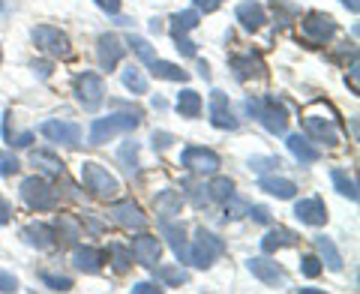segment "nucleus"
Here are the masks:
<instances>
[{
    "instance_id": "f257e3e1",
    "label": "nucleus",
    "mask_w": 360,
    "mask_h": 294,
    "mask_svg": "<svg viewBox=\"0 0 360 294\" xmlns=\"http://www.w3.org/2000/svg\"><path fill=\"white\" fill-rule=\"evenodd\" d=\"M303 132H307L309 141L336 147L342 141V123L336 108L328 103H312L307 111H303Z\"/></svg>"
},
{
    "instance_id": "f03ea898",
    "label": "nucleus",
    "mask_w": 360,
    "mask_h": 294,
    "mask_svg": "<svg viewBox=\"0 0 360 294\" xmlns=\"http://www.w3.org/2000/svg\"><path fill=\"white\" fill-rule=\"evenodd\" d=\"M243 108H246V115L255 117L270 135H285V129H288V111L283 108V103H279L276 96H262V99L250 96L243 103Z\"/></svg>"
},
{
    "instance_id": "7ed1b4c3",
    "label": "nucleus",
    "mask_w": 360,
    "mask_h": 294,
    "mask_svg": "<svg viewBox=\"0 0 360 294\" xmlns=\"http://www.w3.org/2000/svg\"><path fill=\"white\" fill-rule=\"evenodd\" d=\"M141 123V115L139 111H123V115H108V117H96L94 123H90V132H87V144H105L111 141L115 135L120 132H132L139 129Z\"/></svg>"
},
{
    "instance_id": "20e7f679",
    "label": "nucleus",
    "mask_w": 360,
    "mask_h": 294,
    "mask_svg": "<svg viewBox=\"0 0 360 294\" xmlns=\"http://www.w3.org/2000/svg\"><path fill=\"white\" fill-rule=\"evenodd\" d=\"M82 184H84V189L90 192V196H96V198H103V201L115 198L117 192L123 189L120 180L111 174L105 165H99V162H84L82 165Z\"/></svg>"
},
{
    "instance_id": "39448f33",
    "label": "nucleus",
    "mask_w": 360,
    "mask_h": 294,
    "mask_svg": "<svg viewBox=\"0 0 360 294\" xmlns=\"http://www.w3.org/2000/svg\"><path fill=\"white\" fill-rule=\"evenodd\" d=\"M225 253V241L207 229H195V241L189 243V267H210Z\"/></svg>"
},
{
    "instance_id": "423d86ee",
    "label": "nucleus",
    "mask_w": 360,
    "mask_h": 294,
    "mask_svg": "<svg viewBox=\"0 0 360 294\" xmlns=\"http://www.w3.org/2000/svg\"><path fill=\"white\" fill-rule=\"evenodd\" d=\"M18 196L30 210H54L58 207V189H54L45 177H37V174L21 180Z\"/></svg>"
},
{
    "instance_id": "0eeeda50",
    "label": "nucleus",
    "mask_w": 360,
    "mask_h": 294,
    "mask_svg": "<svg viewBox=\"0 0 360 294\" xmlns=\"http://www.w3.org/2000/svg\"><path fill=\"white\" fill-rule=\"evenodd\" d=\"M30 37L33 42H37V49L45 51L49 58H60L66 60L72 54V45H70V37L60 30V27H51V25H39V27H33L30 30Z\"/></svg>"
},
{
    "instance_id": "6e6552de",
    "label": "nucleus",
    "mask_w": 360,
    "mask_h": 294,
    "mask_svg": "<svg viewBox=\"0 0 360 294\" xmlns=\"http://www.w3.org/2000/svg\"><path fill=\"white\" fill-rule=\"evenodd\" d=\"M72 90H75L78 106H82L84 111H96L99 106H103V99H105L103 75H96V72H78L75 82H72Z\"/></svg>"
},
{
    "instance_id": "1a4fd4ad",
    "label": "nucleus",
    "mask_w": 360,
    "mask_h": 294,
    "mask_svg": "<svg viewBox=\"0 0 360 294\" xmlns=\"http://www.w3.org/2000/svg\"><path fill=\"white\" fill-rule=\"evenodd\" d=\"M300 37L307 45H328L336 37V21L324 13H307L300 21Z\"/></svg>"
},
{
    "instance_id": "9d476101",
    "label": "nucleus",
    "mask_w": 360,
    "mask_h": 294,
    "mask_svg": "<svg viewBox=\"0 0 360 294\" xmlns=\"http://www.w3.org/2000/svg\"><path fill=\"white\" fill-rule=\"evenodd\" d=\"M180 165L186 168V172H193L198 177H205V174H217L219 172V156L207 151V147H198V144H189L184 147V153H180Z\"/></svg>"
},
{
    "instance_id": "9b49d317",
    "label": "nucleus",
    "mask_w": 360,
    "mask_h": 294,
    "mask_svg": "<svg viewBox=\"0 0 360 294\" xmlns=\"http://www.w3.org/2000/svg\"><path fill=\"white\" fill-rule=\"evenodd\" d=\"M108 217L115 219L120 229H127V231H144L148 229V213H144L135 201H111V207H108Z\"/></svg>"
},
{
    "instance_id": "f8f14e48",
    "label": "nucleus",
    "mask_w": 360,
    "mask_h": 294,
    "mask_svg": "<svg viewBox=\"0 0 360 294\" xmlns=\"http://www.w3.org/2000/svg\"><path fill=\"white\" fill-rule=\"evenodd\" d=\"M246 267H250V274H252L258 282H264V286H270V288H285V286H288L285 270L279 267L274 258H267V255L250 258V262H246Z\"/></svg>"
},
{
    "instance_id": "ddd939ff",
    "label": "nucleus",
    "mask_w": 360,
    "mask_h": 294,
    "mask_svg": "<svg viewBox=\"0 0 360 294\" xmlns=\"http://www.w3.org/2000/svg\"><path fill=\"white\" fill-rule=\"evenodd\" d=\"M39 132L49 141L63 144V147H78L82 144V127H78V123H70V120H45L39 127Z\"/></svg>"
},
{
    "instance_id": "4468645a",
    "label": "nucleus",
    "mask_w": 360,
    "mask_h": 294,
    "mask_svg": "<svg viewBox=\"0 0 360 294\" xmlns=\"http://www.w3.org/2000/svg\"><path fill=\"white\" fill-rule=\"evenodd\" d=\"M123 54H127V42H123L117 33H103L96 42V58H99V66H103L105 72L117 70V63L123 60Z\"/></svg>"
},
{
    "instance_id": "2eb2a0df",
    "label": "nucleus",
    "mask_w": 360,
    "mask_h": 294,
    "mask_svg": "<svg viewBox=\"0 0 360 294\" xmlns=\"http://www.w3.org/2000/svg\"><path fill=\"white\" fill-rule=\"evenodd\" d=\"M207 115H210V123H213L217 129H229V132L238 129V117H234L231 103H229V96H225L222 90H213V94H210Z\"/></svg>"
},
{
    "instance_id": "dca6fc26",
    "label": "nucleus",
    "mask_w": 360,
    "mask_h": 294,
    "mask_svg": "<svg viewBox=\"0 0 360 294\" xmlns=\"http://www.w3.org/2000/svg\"><path fill=\"white\" fill-rule=\"evenodd\" d=\"M129 250H132V258H135V262H139L141 267H156V264H160V255H162L160 237H153V234H139V237H132Z\"/></svg>"
},
{
    "instance_id": "f3484780",
    "label": "nucleus",
    "mask_w": 360,
    "mask_h": 294,
    "mask_svg": "<svg viewBox=\"0 0 360 294\" xmlns=\"http://www.w3.org/2000/svg\"><path fill=\"white\" fill-rule=\"evenodd\" d=\"M160 234L168 241V246L174 250V258H177V264H189V241H186V231H184V225L174 222V219H160Z\"/></svg>"
},
{
    "instance_id": "a211bd4d",
    "label": "nucleus",
    "mask_w": 360,
    "mask_h": 294,
    "mask_svg": "<svg viewBox=\"0 0 360 294\" xmlns=\"http://www.w3.org/2000/svg\"><path fill=\"white\" fill-rule=\"evenodd\" d=\"M231 72L238 82H250V78H262L264 75V60L258 51H243V54H234L229 60Z\"/></svg>"
},
{
    "instance_id": "6ab92c4d",
    "label": "nucleus",
    "mask_w": 360,
    "mask_h": 294,
    "mask_svg": "<svg viewBox=\"0 0 360 294\" xmlns=\"http://www.w3.org/2000/svg\"><path fill=\"white\" fill-rule=\"evenodd\" d=\"M21 241H25L27 246H33V250H54V243H58V231L51 229V225L45 222H30L21 229Z\"/></svg>"
},
{
    "instance_id": "aec40b11",
    "label": "nucleus",
    "mask_w": 360,
    "mask_h": 294,
    "mask_svg": "<svg viewBox=\"0 0 360 294\" xmlns=\"http://www.w3.org/2000/svg\"><path fill=\"white\" fill-rule=\"evenodd\" d=\"M295 217H297L303 225H312V229H319V225L328 222V205H324L319 196L300 198L297 205H295Z\"/></svg>"
},
{
    "instance_id": "412c9836",
    "label": "nucleus",
    "mask_w": 360,
    "mask_h": 294,
    "mask_svg": "<svg viewBox=\"0 0 360 294\" xmlns=\"http://www.w3.org/2000/svg\"><path fill=\"white\" fill-rule=\"evenodd\" d=\"M234 15H238L240 21V27L243 30H262L267 25V13H264V6L262 4H255V0H243V4H238V9H234Z\"/></svg>"
},
{
    "instance_id": "4be33fe9",
    "label": "nucleus",
    "mask_w": 360,
    "mask_h": 294,
    "mask_svg": "<svg viewBox=\"0 0 360 294\" xmlns=\"http://www.w3.org/2000/svg\"><path fill=\"white\" fill-rule=\"evenodd\" d=\"M285 147L300 165H312V162H319V156H321L319 147H315L307 135H300V132H291L285 139Z\"/></svg>"
},
{
    "instance_id": "5701e85b",
    "label": "nucleus",
    "mask_w": 360,
    "mask_h": 294,
    "mask_svg": "<svg viewBox=\"0 0 360 294\" xmlns=\"http://www.w3.org/2000/svg\"><path fill=\"white\" fill-rule=\"evenodd\" d=\"M72 264L78 274H87V276H94L103 270L105 264V255L96 250V246H75V253H72Z\"/></svg>"
},
{
    "instance_id": "b1692460",
    "label": "nucleus",
    "mask_w": 360,
    "mask_h": 294,
    "mask_svg": "<svg viewBox=\"0 0 360 294\" xmlns=\"http://www.w3.org/2000/svg\"><path fill=\"white\" fill-rule=\"evenodd\" d=\"M258 189L267 192V196H274V198H283V201L297 196V184H295V180L276 177V174H262V180H258Z\"/></svg>"
},
{
    "instance_id": "393cba45",
    "label": "nucleus",
    "mask_w": 360,
    "mask_h": 294,
    "mask_svg": "<svg viewBox=\"0 0 360 294\" xmlns=\"http://www.w3.org/2000/svg\"><path fill=\"white\" fill-rule=\"evenodd\" d=\"M300 241V237L291 231V229H283V225H276V229H270L264 237H262V253L264 255H274V253H279L283 246H295Z\"/></svg>"
},
{
    "instance_id": "a878e982",
    "label": "nucleus",
    "mask_w": 360,
    "mask_h": 294,
    "mask_svg": "<svg viewBox=\"0 0 360 294\" xmlns=\"http://www.w3.org/2000/svg\"><path fill=\"white\" fill-rule=\"evenodd\" d=\"M180 207H184V198H180L177 189H162L160 196L153 198V210L160 213V219H174V217H180Z\"/></svg>"
},
{
    "instance_id": "bb28decb",
    "label": "nucleus",
    "mask_w": 360,
    "mask_h": 294,
    "mask_svg": "<svg viewBox=\"0 0 360 294\" xmlns=\"http://www.w3.org/2000/svg\"><path fill=\"white\" fill-rule=\"evenodd\" d=\"M174 108H177V115H180V117L195 120V117H201V108H205V103H201V94H195L193 87H184V90L177 94Z\"/></svg>"
},
{
    "instance_id": "cd10ccee",
    "label": "nucleus",
    "mask_w": 360,
    "mask_h": 294,
    "mask_svg": "<svg viewBox=\"0 0 360 294\" xmlns=\"http://www.w3.org/2000/svg\"><path fill=\"white\" fill-rule=\"evenodd\" d=\"M30 165H37V172L45 174V177H63V172H66V165L51 151H33Z\"/></svg>"
},
{
    "instance_id": "c85d7f7f",
    "label": "nucleus",
    "mask_w": 360,
    "mask_h": 294,
    "mask_svg": "<svg viewBox=\"0 0 360 294\" xmlns=\"http://www.w3.org/2000/svg\"><path fill=\"white\" fill-rule=\"evenodd\" d=\"M315 253H319V258H321V264L328 267V270H342V253L336 250V243L330 241V237H324V234H319L315 237Z\"/></svg>"
},
{
    "instance_id": "c756f323",
    "label": "nucleus",
    "mask_w": 360,
    "mask_h": 294,
    "mask_svg": "<svg viewBox=\"0 0 360 294\" xmlns=\"http://www.w3.org/2000/svg\"><path fill=\"white\" fill-rule=\"evenodd\" d=\"M156 279L162 282L165 288H180L189 282V270L184 264H156Z\"/></svg>"
},
{
    "instance_id": "7c9ffc66",
    "label": "nucleus",
    "mask_w": 360,
    "mask_h": 294,
    "mask_svg": "<svg viewBox=\"0 0 360 294\" xmlns=\"http://www.w3.org/2000/svg\"><path fill=\"white\" fill-rule=\"evenodd\" d=\"M148 66H150V75H153V78H162V82H180V84L189 82V72L180 70L177 63H168V60L153 58Z\"/></svg>"
},
{
    "instance_id": "2f4dec72",
    "label": "nucleus",
    "mask_w": 360,
    "mask_h": 294,
    "mask_svg": "<svg viewBox=\"0 0 360 294\" xmlns=\"http://www.w3.org/2000/svg\"><path fill=\"white\" fill-rule=\"evenodd\" d=\"M108 262H111V267H115L117 276L129 274V267H132V250H129L127 243H120V241H111L108 243Z\"/></svg>"
},
{
    "instance_id": "473e14b6",
    "label": "nucleus",
    "mask_w": 360,
    "mask_h": 294,
    "mask_svg": "<svg viewBox=\"0 0 360 294\" xmlns=\"http://www.w3.org/2000/svg\"><path fill=\"white\" fill-rule=\"evenodd\" d=\"M54 231H58L63 241H70V243H75L78 237L84 234V222L82 219H75L72 213H60L58 219H54Z\"/></svg>"
},
{
    "instance_id": "72a5a7b5",
    "label": "nucleus",
    "mask_w": 360,
    "mask_h": 294,
    "mask_svg": "<svg viewBox=\"0 0 360 294\" xmlns=\"http://www.w3.org/2000/svg\"><path fill=\"white\" fill-rule=\"evenodd\" d=\"M198 25H201V13H195V9H184V13L172 15V39L186 37V33L195 30Z\"/></svg>"
},
{
    "instance_id": "f704fd0d",
    "label": "nucleus",
    "mask_w": 360,
    "mask_h": 294,
    "mask_svg": "<svg viewBox=\"0 0 360 294\" xmlns=\"http://www.w3.org/2000/svg\"><path fill=\"white\" fill-rule=\"evenodd\" d=\"M120 82H123V87L129 90L132 96H141V94H148V78H144V72L139 70V66H127V70L120 72Z\"/></svg>"
},
{
    "instance_id": "c9c22d12",
    "label": "nucleus",
    "mask_w": 360,
    "mask_h": 294,
    "mask_svg": "<svg viewBox=\"0 0 360 294\" xmlns=\"http://www.w3.org/2000/svg\"><path fill=\"white\" fill-rule=\"evenodd\" d=\"M330 180H333L336 192H340V196H345L348 201H357V198H360V192H357V180H354V177H348L345 172H340V168H336V172H330Z\"/></svg>"
},
{
    "instance_id": "e433bc0d",
    "label": "nucleus",
    "mask_w": 360,
    "mask_h": 294,
    "mask_svg": "<svg viewBox=\"0 0 360 294\" xmlns=\"http://www.w3.org/2000/svg\"><path fill=\"white\" fill-rule=\"evenodd\" d=\"M180 189H184V196L193 201V207H207L210 205V192L205 184H193V180H184L180 184Z\"/></svg>"
},
{
    "instance_id": "4c0bfd02",
    "label": "nucleus",
    "mask_w": 360,
    "mask_h": 294,
    "mask_svg": "<svg viewBox=\"0 0 360 294\" xmlns=\"http://www.w3.org/2000/svg\"><path fill=\"white\" fill-rule=\"evenodd\" d=\"M117 160L123 162V168H127V172L129 174H135V172H139V141H127V144H123L120 147V151H117Z\"/></svg>"
},
{
    "instance_id": "58836bf2",
    "label": "nucleus",
    "mask_w": 360,
    "mask_h": 294,
    "mask_svg": "<svg viewBox=\"0 0 360 294\" xmlns=\"http://www.w3.org/2000/svg\"><path fill=\"white\" fill-rule=\"evenodd\" d=\"M127 49H132V54H135V58H139L141 63H150V60L156 58L153 45L144 39V37H129V39H127Z\"/></svg>"
},
{
    "instance_id": "ea45409f",
    "label": "nucleus",
    "mask_w": 360,
    "mask_h": 294,
    "mask_svg": "<svg viewBox=\"0 0 360 294\" xmlns=\"http://www.w3.org/2000/svg\"><path fill=\"white\" fill-rule=\"evenodd\" d=\"M207 192H210V201H219V205H222L229 196H234V184L229 177H213L207 184Z\"/></svg>"
},
{
    "instance_id": "a19ab883",
    "label": "nucleus",
    "mask_w": 360,
    "mask_h": 294,
    "mask_svg": "<svg viewBox=\"0 0 360 294\" xmlns=\"http://www.w3.org/2000/svg\"><path fill=\"white\" fill-rule=\"evenodd\" d=\"M283 165L279 156H250V168L255 174H267V172H276V168Z\"/></svg>"
},
{
    "instance_id": "79ce46f5",
    "label": "nucleus",
    "mask_w": 360,
    "mask_h": 294,
    "mask_svg": "<svg viewBox=\"0 0 360 294\" xmlns=\"http://www.w3.org/2000/svg\"><path fill=\"white\" fill-rule=\"evenodd\" d=\"M324 270V264H321V258L319 255H303L300 258V274L307 276V279H315Z\"/></svg>"
},
{
    "instance_id": "37998d69",
    "label": "nucleus",
    "mask_w": 360,
    "mask_h": 294,
    "mask_svg": "<svg viewBox=\"0 0 360 294\" xmlns=\"http://www.w3.org/2000/svg\"><path fill=\"white\" fill-rule=\"evenodd\" d=\"M39 279H42L51 291H72V279L63 276V274H42Z\"/></svg>"
},
{
    "instance_id": "c03bdc74",
    "label": "nucleus",
    "mask_w": 360,
    "mask_h": 294,
    "mask_svg": "<svg viewBox=\"0 0 360 294\" xmlns=\"http://www.w3.org/2000/svg\"><path fill=\"white\" fill-rule=\"evenodd\" d=\"M222 205H225V219H240L243 213H246V207H250V205H246V201H240L238 196H229V198L222 201Z\"/></svg>"
},
{
    "instance_id": "a18cd8bd",
    "label": "nucleus",
    "mask_w": 360,
    "mask_h": 294,
    "mask_svg": "<svg viewBox=\"0 0 360 294\" xmlns=\"http://www.w3.org/2000/svg\"><path fill=\"white\" fill-rule=\"evenodd\" d=\"M18 168H21V162L15 160L13 151H9V153H0V177H13Z\"/></svg>"
},
{
    "instance_id": "49530a36",
    "label": "nucleus",
    "mask_w": 360,
    "mask_h": 294,
    "mask_svg": "<svg viewBox=\"0 0 360 294\" xmlns=\"http://www.w3.org/2000/svg\"><path fill=\"white\" fill-rule=\"evenodd\" d=\"M150 144H153V151H156V153H165L168 147L174 144V135L160 129V132H153V135H150Z\"/></svg>"
},
{
    "instance_id": "de8ad7c7",
    "label": "nucleus",
    "mask_w": 360,
    "mask_h": 294,
    "mask_svg": "<svg viewBox=\"0 0 360 294\" xmlns=\"http://www.w3.org/2000/svg\"><path fill=\"white\" fill-rule=\"evenodd\" d=\"M246 217H250L252 222H258V225H270L274 219H270V210L264 207V205H252V207H246Z\"/></svg>"
},
{
    "instance_id": "09e8293b",
    "label": "nucleus",
    "mask_w": 360,
    "mask_h": 294,
    "mask_svg": "<svg viewBox=\"0 0 360 294\" xmlns=\"http://www.w3.org/2000/svg\"><path fill=\"white\" fill-rule=\"evenodd\" d=\"M33 144V132H18V135H9L6 147L9 151H18V147H30Z\"/></svg>"
},
{
    "instance_id": "8fccbe9b",
    "label": "nucleus",
    "mask_w": 360,
    "mask_h": 294,
    "mask_svg": "<svg viewBox=\"0 0 360 294\" xmlns=\"http://www.w3.org/2000/svg\"><path fill=\"white\" fill-rule=\"evenodd\" d=\"M174 42H177L174 49H177L180 54H184V58H195V54H198V45H195L193 39H189V37H177Z\"/></svg>"
},
{
    "instance_id": "3c124183",
    "label": "nucleus",
    "mask_w": 360,
    "mask_h": 294,
    "mask_svg": "<svg viewBox=\"0 0 360 294\" xmlns=\"http://www.w3.org/2000/svg\"><path fill=\"white\" fill-rule=\"evenodd\" d=\"M9 291H18V279L9 270H0V294H9Z\"/></svg>"
},
{
    "instance_id": "603ef678",
    "label": "nucleus",
    "mask_w": 360,
    "mask_h": 294,
    "mask_svg": "<svg viewBox=\"0 0 360 294\" xmlns=\"http://www.w3.org/2000/svg\"><path fill=\"white\" fill-rule=\"evenodd\" d=\"M225 4V0H193V6H195V13H217V9Z\"/></svg>"
},
{
    "instance_id": "864d4df0",
    "label": "nucleus",
    "mask_w": 360,
    "mask_h": 294,
    "mask_svg": "<svg viewBox=\"0 0 360 294\" xmlns=\"http://www.w3.org/2000/svg\"><path fill=\"white\" fill-rule=\"evenodd\" d=\"M94 4L103 9V13H108V15H117L120 13V0H94Z\"/></svg>"
},
{
    "instance_id": "5fc2aeb1",
    "label": "nucleus",
    "mask_w": 360,
    "mask_h": 294,
    "mask_svg": "<svg viewBox=\"0 0 360 294\" xmlns=\"http://www.w3.org/2000/svg\"><path fill=\"white\" fill-rule=\"evenodd\" d=\"M162 291V286H153V282H135L132 286V294H156Z\"/></svg>"
},
{
    "instance_id": "6e6d98bb",
    "label": "nucleus",
    "mask_w": 360,
    "mask_h": 294,
    "mask_svg": "<svg viewBox=\"0 0 360 294\" xmlns=\"http://www.w3.org/2000/svg\"><path fill=\"white\" fill-rule=\"evenodd\" d=\"M33 72H37L39 78H49L51 75V63L49 60H33V66H30Z\"/></svg>"
},
{
    "instance_id": "4d7b16f0",
    "label": "nucleus",
    "mask_w": 360,
    "mask_h": 294,
    "mask_svg": "<svg viewBox=\"0 0 360 294\" xmlns=\"http://www.w3.org/2000/svg\"><path fill=\"white\" fill-rule=\"evenodd\" d=\"M9 219H13V207H9V201L0 196V225H6Z\"/></svg>"
},
{
    "instance_id": "13d9d810",
    "label": "nucleus",
    "mask_w": 360,
    "mask_h": 294,
    "mask_svg": "<svg viewBox=\"0 0 360 294\" xmlns=\"http://www.w3.org/2000/svg\"><path fill=\"white\" fill-rule=\"evenodd\" d=\"M198 75H201V78H205V82H207V78H210V66H207L205 60H198Z\"/></svg>"
},
{
    "instance_id": "bf43d9fd",
    "label": "nucleus",
    "mask_w": 360,
    "mask_h": 294,
    "mask_svg": "<svg viewBox=\"0 0 360 294\" xmlns=\"http://www.w3.org/2000/svg\"><path fill=\"white\" fill-rule=\"evenodd\" d=\"M342 6L348 9V13H354V15H357V9H360V4H357V0H342Z\"/></svg>"
},
{
    "instance_id": "052dcab7",
    "label": "nucleus",
    "mask_w": 360,
    "mask_h": 294,
    "mask_svg": "<svg viewBox=\"0 0 360 294\" xmlns=\"http://www.w3.org/2000/svg\"><path fill=\"white\" fill-rule=\"evenodd\" d=\"M153 108H160V111H165V99H160V96H153Z\"/></svg>"
},
{
    "instance_id": "680f3d73",
    "label": "nucleus",
    "mask_w": 360,
    "mask_h": 294,
    "mask_svg": "<svg viewBox=\"0 0 360 294\" xmlns=\"http://www.w3.org/2000/svg\"><path fill=\"white\" fill-rule=\"evenodd\" d=\"M150 30H153V33H160V30H162V25H160V18H153V21H150Z\"/></svg>"
},
{
    "instance_id": "e2e57ef3",
    "label": "nucleus",
    "mask_w": 360,
    "mask_h": 294,
    "mask_svg": "<svg viewBox=\"0 0 360 294\" xmlns=\"http://www.w3.org/2000/svg\"><path fill=\"white\" fill-rule=\"evenodd\" d=\"M0 63H4V49H0Z\"/></svg>"
}]
</instances>
